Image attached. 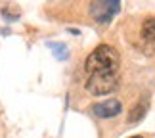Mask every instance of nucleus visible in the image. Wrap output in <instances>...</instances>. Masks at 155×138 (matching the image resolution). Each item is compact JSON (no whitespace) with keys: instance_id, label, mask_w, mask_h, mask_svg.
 I'll list each match as a JSON object with an SVG mask.
<instances>
[{"instance_id":"3","label":"nucleus","mask_w":155,"mask_h":138,"mask_svg":"<svg viewBox=\"0 0 155 138\" xmlns=\"http://www.w3.org/2000/svg\"><path fill=\"white\" fill-rule=\"evenodd\" d=\"M119 10H121V2L117 0H96V2H90V8H88L90 15L102 25L109 23L119 14Z\"/></svg>"},{"instance_id":"8","label":"nucleus","mask_w":155,"mask_h":138,"mask_svg":"<svg viewBox=\"0 0 155 138\" xmlns=\"http://www.w3.org/2000/svg\"><path fill=\"white\" fill-rule=\"evenodd\" d=\"M12 6H4L2 8V15H4V19H8V21H15L17 17H19V10H10Z\"/></svg>"},{"instance_id":"2","label":"nucleus","mask_w":155,"mask_h":138,"mask_svg":"<svg viewBox=\"0 0 155 138\" xmlns=\"http://www.w3.org/2000/svg\"><path fill=\"white\" fill-rule=\"evenodd\" d=\"M117 71L115 69H107V71H96V73L88 75L86 81V90L92 96H104L111 94L117 88Z\"/></svg>"},{"instance_id":"5","label":"nucleus","mask_w":155,"mask_h":138,"mask_svg":"<svg viewBox=\"0 0 155 138\" xmlns=\"http://www.w3.org/2000/svg\"><path fill=\"white\" fill-rule=\"evenodd\" d=\"M147 111V106H146V100H140L132 109H130V115H128V123H138L142 117L146 115Z\"/></svg>"},{"instance_id":"4","label":"nucleus","mask_w":155,"mask_h":138,"mask_svg":"<svg viewBox=\"0 0 155 138\" xmlns=\"http://www.w3.org/2000/svg\"><path fill=\"white\" fill-rule=\"evenodd\" d=\"M121 111H123V104H121V100H115V98L92 106V113L96 117H100V119H113Z\"/></svg>"},{"instance_id":"1","label":"nucleus","mask_w":155,"mask_h":138,"mask_svg":"<svg viewBox=\"0 0 155 138\" xmlns=\"http://www.w3.org/2000/svg\"><path fill=\"white\" fill-rule=\"evenodd\" d=\"M107 69H119V52L109 44H100L88 54L84 62V71L88 75L96 71H107Z\"/></svg>"},{"instance_id":"6","label":"nucleus","mask_w":155,"mask_h":138,"mask_svg":"<svg viewBox=\"0 0 155 138\" xmlns=\"http://www.w3.org/2000/svg\"><path fill=\"white\" fill-rule=\"evenodd\" d=\"M46 44H48V48L54 52L56 59H59V62H63V59L69 58V50H67V46L63 42H46Z\"/></svg>"},{"instance_id":"7","label":"nucleus","mask_w":155,"mask_h":138,"mask_svg":"<svg viewBox=\"0 0 155 138\" xmlns=\"http://www.w3.org/2000/svg\"><path fill=\"white\" fill-rule=\"evenodd\" d=\"M142 39L155 42V17H150V19L144 21V25H142Z\"/></svg>"},{"instance_id":"9","label":"nucleus","mask_w":155,"mask_h":138,"mask_svg":"<svg viewBox=\"0 0 155 138\" xmlns=\"http://www.w3.org/2000/svg\"><path fill=\"white\" fill-rule=\"evenodd\" d=\"M130 138H144V136H130Z\"/></svg>"}]
</instances>
